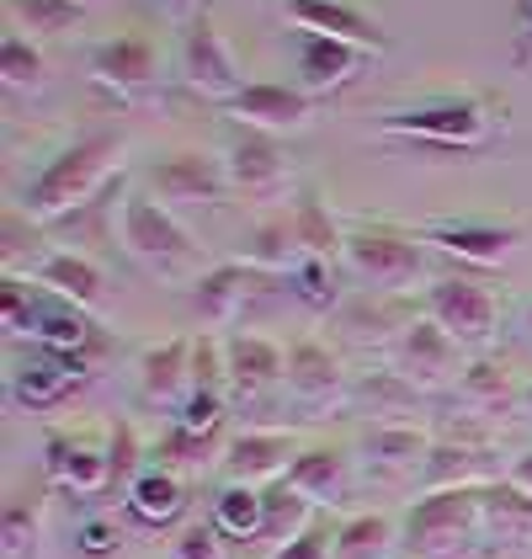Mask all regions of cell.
<instances>
[{"mask_svg": "<svg viewBox=\"0 0 532 559\" xmlns=\"http://www.w3.org/2000/svg\"><path fill=\"white\" fill-rule=\"evenodd\" d=\"M123 150L129 139L118 129H90L81 139H70L64 150H53L44 160V171L22 187V214L33 224H59L90 209V198L101 187H112V176H123Z\"/></svg>", "mask_w": 532, "mask_h": 559, "instance_id": "1", "label": "cell"}, {"mask_svg": "<svg viewBox=\"0 0 532 559\" xmlns=\"http://www.w3.org/2000/svg\"><path fill=\"white\" fill-rule=\"evenodd\" d=\"M489 522L485 490H426L404 512V549L415 559H463L480 544V527Z\"/></svg>", "mask_w": 532, "mask_h": 559, "instance_id": "2", "label": "cell"}, {"mask_svg": "<svg viewBox=\"0 0 532 559\" xmlns=\"http://www.w3.org/2000/svg\"><path fill=\"white\" fill-rule=\"evenodd\" d=\"M118 229H123V251H129L138 266L160 272V277L186 272L192 257H197L192 235L181 229V218L171 214L160 198H144V192L123 198V218H118Z\"/></svg>", "mask_w": 532, "mask_h": 559, "instance_id": "3", "label": "cell"}, {"mask_svg": "<svg viewBox=\"0 0 532 559\" xmlns=\"http://www.w3.org/2000/svg\"><path fill=\"white\" fill-rule=\"evenodd\" d=\"M347 272L356 283H367L373 294H399L410 288L421 272H426V251L415 235H399V229H356L347 235Z\"/></svg>", "mask_w": 532, "mask_h": 559, "instance_id": "4", "label": "cell"}, {"mask_svg": "<svg viewBox=\"0 0 532 559\" xmlns=\"http://www.w3.org/2000/svg\"><path fill=\"white\" fill-rule=\"evenodd\" d=\"M378 129L389 139H421V144H443V150H480L489 139V112L480 102H426V107L389 112Z\"/></svg>", "mask_w": 532, "mask_h": 559, "instance_id": "5", "label": "cell"}, {"mask_svg": "<svg viewBox=\"0 0 532 559\" xmlns=\"http://www.w3.org/2000/svg\"><path fill=\"white\" fill-rule=\"evenodd\" d=\"M181 86L197 91V96H208V102H234L240 91L251 86L245 75H240V59L229 53L223 44V33L208 22V16H197V22H186V33H181Z\"/></svg>", "mask_w": 532, "mask_h": 559, "instance_id": "6", "label": "cell"}, {"mask_svg": "<svg viewBox=\"0 0 532 559\" xmlns=\"http://www.w3.org/2000/svg\"><path fill=\"white\" fill-rule=\"evenodd\" d=\"M426 320H437L452 342L474 346V352H485L495 342V299L480 277H463V272L437 277L426 288Z\"/></svg>", "mask_w": 532, "mask_h": 559, "instance_id": "7", "label": "cell"}, {"mask_svg": "<svg viewBox=\"0 0 532 559\" xmlns=\"http://www.w3.org/2000/svg\"><path fill=\"white\" fill-rule=\"evenodd\" d=\"M86 379H90L86 357L33 346V352L16 362V373H11V394H16V405H27V411H53V405H64L75 389H86Z\"/></svg>", "mask_w": 532, "mask_h": 559, "instance_id": "8", "label": "cell"}, {"mask_svg": "<svg viewBox=\"0 0 532 559\" xmlns=\"http://www.w3.org/2000/svg\"><path fill=\"white\" fill-rule=\"evenodd\" d=\"M223 112L240 123L245 133H299L310 129L314 96L304 86H271V81H251L234 102H223Z\"/></svg>", "mask_w": 532, "mask_h": 559, "instance_id": "9", "label": "cell"}, {"mask_svg": "<svg viewBox=\"0 0 532 559\" xmlns=\"http://www.w3.org/2000/svg\"><path fill=\"white\" fill-rule=\"evenodd\" d=\"M452 368H458V342L447 336L437 320H410V325L399 331L395 373L410 389L432 394V389H443L447 379H463V373H452Z\"/></svg>", "mask_w": 532, "mask_h": 559, "instance_id": "10", "label": "cell"}, {"mask_svg": "<svg viewBox=\"0 0 532 559\" xmlns=\"http://www.w3.org/2000/svg\"><path fill=\"white\" fill-rule=\"evenodd\" d=\"M282 16L299 27V33H314V38H336V44H352L362 53H384L389 38L373 16H362L347 0H288Z\"/></svg>", "mask_w": 532, "mask_h": 559, "instance_id": "11", "label": "cell"}, {"mask_svg": "<svg viewBox=\"0 0 532 559\" xmlns=\"http://www.w3.org/2000/svg\"><path fill=\"white\" fill-rule=\"evenodd\" d=\"M415 240L437 246V251L458 261H474V266H500L522 246V229L517 224H474V218H463V224H421Z\"/></svg>", "mask_w": 532, "mask_h": 559, "instance_id": "12", "label": "cell"}, {"mask_svg": "<svg viewBox=\"0 0 532 559\" xmlns=\"http://www.w3.org/2000/svg\"><path fill=\"white\" fill-rule=\"evenodd\" d=\"M90 75L118 96H138L160 81V53L144 33H123V38H107V44L90 48Z\"/></svg>", "mask_w": 532, "mask_h": 559, "instance_id": "13", "label": "cell"}, {"mask_svg": "<svg viewBox=\"0 0 532 559\" xmlns=\"http://www.w3.org/2000/svg\"><path fill=\"white\" fill-rule=\"evenodd\" d=\"M149 187L160 192V203H214L229 187V166L203 150H177L149 166Z\"/></svg>", "mask_w": 532, "mask_h": 559, "instance_id": "14", "label": "cell"}, {"mask_svg": "<svg viewBox=\"0 0 532 559\" xmlns=\"http://www.w3.org/2000/svg\"><path fill=\"white\" fill-rule=\"evenodd\" d=\"M293 459H299V448H293L288 431H240V437L223 448L229 485H277Z\"/></svg>", "mask_w": 532, "mask_h": 559, "instance_id": "15", "label": "cell"}, {"mask_svg": "<svg viewBox=\"0 0 532 559\" xmlns=\"http://www.w3.org/2000/svg\"><path fill=\"white\" fill-rule=\"evenodd\" d=\"M223 166H229V187H240L245 198H277L288 187V155L277 150L271 133H240Z\"/></svg>", "mask_w": 532, "mask_h": 559, "instance_id": "16", "label": "cell"}, {"mask_svg": "<svg viewBox=\"0 0 532 559\" xmlns=\"http://www.w3.org/2000/svg\"><path fill=\"white\" fill-rule=\"evenodd\" d=\"M288 389L314 411H330V405L347 400V368H341V357L330 346L299 342L288 352Z\"/></svg>", "mask_w": 532, "mask_h": 559, "instance_id": "17", "label": "cell"}, {"mask_svg": "<svg viewBox=\"0 0 532 559\" xmlns=\"http://www.w3.org/2000/svg\"><path fill=\"white\" fill-rule=\"evenodd\" d=\"M421 474H426V490H485L495 479H506L500 459L480 442H437Z\"/></svg>", "mask_w": 532, "mask_h": 559, "instance_id": "18", "label": "cell"}, {"mask_svg": "<svg viewBox=\"0 0 532 559\" xmlns=\"http://www.w3.org/2000/svg\"><path fill=\"white\" fill-rule=\"evenodd\" d=\"M223 362H229V389H234V394H262V389H271L277 379H288L282 346L266 342V336H245V331H234V336L223 342Z\"/></svg>", "mask_w": 532, "mask_h": 559, "instance_id": "19", "label": "cell"}, {"mask_svg": "<svg viewBox=\"0 0 532 559\" xmlns=\"http://www.w3.org/2000/svg\"><path fill=\"white\" fill-rule=\"evenodd\" d=\"M362 59H373V53H362V48H352V44H336V38L299 33V86L310 91V96L341 91L356 70H362Z\"/></svg>", "mask_w": 532, "mask_h": 559, "instance_id": "20", "label": "cell"}, {"mask_svg": "<svg viewBox=\"0 0 532 559\" xmlns=\"http://www.w3.org/2000/svg\"><path fill=\"white\" fill-rule=\"evenodd\" d=\"M256 283H262V272H256L251 261H219L214 272H203V277H197V288H192V309H197L208 325H229Z\"/></svg>", "mask_w": 532, "mask_h": 559, "instance_id": "21", "label": "cell"}, {"mask_svg": "<svg viewBox=\"0 0 532 559\" xmlns=\"http://www.w3.org/2000/svg\"><path fill=\"white\" fill-rule=\"evenodd\" d=\"M138 384H144V400L155 405H186L192 400V342H166L149 346L138 357Z\"/></svg>", "mask_w": 532, "mask_h": 559, "instance_id": "22", "label": "cell"}, {"mask_svg": "<svg viewBox=\"0 0 532 559\" xmlns=\"http://www.w3.org/2000/svg\"><path fill=\"white\" fill-rule=\"evenodd\" d=\"M282 479H288L299 496H310L314 507H336V501L347 496L352 469H347V453H341V448H299V459L288 464Z\"/></svg>", "mask_w": 532, "mask_h": 559, "instance_id": "23", "label": "cell"}, {"mask_svg": "<svg viewBox=\"0 0 532 559\" xmlns=\"http://www.w3.org/2000/svg\"><path fill=\"white\" fill-rule=\"evenodd\" d=\"M44 469L53 485H64V490H75V496H90V490H101L107 479H112V464H107V453H90L81 442H70V437H48L44 442Z\"/></svg>", "mask_w": 532, "mask_h": 559, "instance_id": "24", "label": "cell"}, {"mask_svg": "<svg viewBox=\"0 0 532 559\" xmlns=\"http://www.w3.org/2000/svg\"><path fill=\"white\" fill-rule=\"evenodd\" d=\"M27 277H33L38 288H48L53 299L81 304V309H90V304L101 299V272H96V261L75 257V251H53V257L33 261Z\"/></svg>", "mask_w": 532, "mask_h": 559, "instance_id": "25", "label": "cell"}, {"mask_svg": "<svg viewBox=\"0 0 532 559\" xmlns=\"http://www.w3.org/2000/svg\"><path fill=\"white\" fill-rule=\"evenodd\" d=\"M181 507H186V490L171 469H144L138 479L129 485V516L144 522V527H166L177 522Z\"/></svg>", "mask_w": 532, "mask_h": 559, "instance_id": "26", "label": "cell"}, {"mask_svg": "<svg viewBox=\"0 0 532 559\" xmlns=\"http://www.w3.org/2000/svg\"><path fill=\"white\" fill-rule=\"evenodd\" d=\"M33 342L48 346V352H75L86 357V346L96 342V325L81 304H64V299H44L38 320H33Z\"/></svg>", "mask_w": 532, "mask_h": 559, "instance_id": "27", "label": "cell"}, {"mask_svg": "<svg viewBox=\"0 0 532 559\" xmlns=\"http://www.w3.org/2000/svg\"><path fill=\"white\" fill-rule=\"evenodd\" d=\"M362 448H367V459L373 464H384V469H426V459H432V437L421 427H404V421H378V427L362 437Z\"/></svg>", "mask_w": 532, "mask_h": 559, "instance_id": "28", "label": "cell"}, {"mask_svg": "<svg viewBox=\"0 0 532 559\" xmlns=\"http://www.w3.org/2000/svg\"><path fill=\"white\" fill-rule=\"evenodd\" d=\"M266 501V516H262V544H271V549H282V544H293L304 527L314 522V501L310 496H299L288 479H277V485H266L262 490Z\"/></svg>", "mask_w": 532, "mask_h": 559, "instance_id": "29", "label": "cell"}, {"mask_svg": "<svg viewBox=\"0 0 532 559\" xmlns=\"http://www.w3.org/2000/svg\"><path fill=\"white\" fill-rule=\"evenodd\" d=\"M395 549H399L395 516L362 512V516H347V522L336 527V555L330 559H389Z\"/></svg>", "mask_w": 532, "mask_h": 559, "instance_id": "30", "label": "cell"}, {"mask_svg": "<svg viewBox=\"0 0 532 559\" xmlns=\"http://www.w3.org/2000/svg\"><path fill=\"white\" fill-rule=\"evenodd\" d=\"M5 16H11V27L22 38L38 44V38H59V33L81 27L86 5L81 0H5Z\"/></svg>", "mask_w": 532, "mask_h": 559, "instance_id": "31", "label": "cell"}, {"mask_svg": "<svg viewBox=\"0 0 532 559\" xmlns=\"http://www.w3.org/2000/svg\"><path fill=\"white\" fill-rule=\"evenodd\" d=\"M245 261L256 272H293L304 261V246L293 235V218H266V224H256L245 235Z\"/></svg>", "mask_w": 532, "mask_h": 559, "instance_id": "32", "label": "cell"}, {"mask_svg": "<svg viewBox=\"0 0 532 559\" xmlns=\"http://www.w3.org/2000/svg\"><path fill=\"white\" fill-rule=\"evenodd\" d=\"M293 235H299L304 257H314V261H336L347 251V235L336 229L330 209L314 192H299V203H293Z\"/></svg>", "mask_w": 532, "mask_h": 559, "instance_id": "33", "label": "cell"}, {"mask_svg": "<svg viewBox=\"0 0 532 559\" xmlns=\"http://www.w3.org/2000/svg\"><path fill=\"white\" fill-rule=\"evenodd\" d=\"M262 516L266 501L256 485H223L219 501H214V527L229 538H262Z\"/></svg>", "mask_w": 532, "mask_h": 559, "instance_id": "34", "label": "cell"}, {"mask_svg": "<svg viewBox=\"0 0 532 559\" xmlns=\"http://www.w3.org/2000/svg\"><path fill=\"white\" fill-rule=\"evenodd\" d=\"M38 527H44V496H11L5 501V522H0V549L5 559H27V549L38 544Z\"/></svg>", "mask_w": 532, "mask_h": 559, "instance_id": "35", "label": "cell"}, {"mask_svg": "<svg viewBox=\"0 0 532 559\" xmlns=\"http://www.w3.org/2000/svg\"><path fill=\"white\" fill-rule=\"evenodd\" d=\"M0 75H5L11 91H38L48 75L44 48L33 44V38H22V33H5V44H0Z\"/></svg>", "mask_w": 532, "mask_h": 559, "instance_id": "36", "label": "cell"}, {"mask_svg": "<svg viewBox=\"0 0 532 559\" xmlns=\"http://www.w3.org/2000/svg\"><path fill=\"white\" fill-rule=\"evenodd\" d=\"M38 288H33V277L22 283V277H5L0 283V325H5V336H33V320H38Z\"/></svg>", "mask_w": 532, "mask_h": 559, "instance_id": "37", "label": "cell"}, {"mask_svg": "<svg viewBox=\"0 0 532 559\" xmlns=\"http://www.w3.org/2000/svg\"><path fill=\"white\" fill-rule=\"evenodd\" d=\"M463 384V394H474V400H489V405H506L517 389H511V368L506 362H489V357H480V362H469V373L458 379Z\"/></svg>", "mask_w": 532, "mask_h": 559, "instance_id": "38", "label": "cell"}, {"mask_svg": "<svg viewBox=\"0 0 532 559\" xmlns=\"http://www.w3.org/2000/svg\"><path fill=\"white\" fill-rule=\"evenodd\" d=\"M223 384H229L223 342H214V336H197V342H192V389H203V394H219Z\"/></svg>", "mask_w": 532, "mask_h": 559, "instance_id": "39", "label": "cell"}, {"mask_svg": "<svg viewBox=\"0 0 532 559\" xmlns=\"http://www.w3.org/2000/svg\"><path fill=\"white\" fill-rule=\"evenodd\" d=\"M288 283H293V294L310 304V309H330V304H336V288H330V261L304 257L293 272H288Z\"/></svg>", "mask_w": 532, "mask_h": 559, "instance_id": "40", "label": "cell"}, {"mask_svg": "<svg viewBox=\"0 0 532 559\" xmlns=\"http://www.w3.org/2000/svg\"><path fill=\"white\" fill-rule=\"evenodd\" d=\"M219 437V431H214ZM214 437H203V431H186V427H171L160 437V464H203L208 453H214Z\"/></svg>", "mask_w": 532, "mask_h": 559, "instance_id": "41", "label": "cell"}, {"mask_svg": "<svg viewBox=\"0 0 532 559\" xmlns=\"http://www.w3.org/2000/svg\"><path fill=\"white\" fill-rule=\"evenodd\" d=\"M219 421H223V394H203V389H192V400L177 411V427L203 431V437H214Z\"/></svg>", "mask_w": 532, "mask_h": 559, "instance_id": "42", "label": "cell"}, {"mask_svg": "<svg viewBox=\"0 0 532 559\" xmlns=\"http://www.w3.org/2000/svg\"><path fill=\"white\" fill-rule=\"evenodd\" d=\"M330 555H336V533H330V527L314 516L310 527H304L293 544H282V549H277L271 559H330Z\"/></svg>", "mask_w": 532, "mask_h": 559, "instance_id": "43", "label": "cell"}, {"mask_svg": "<svg viewBox=\"0 0 532 559\" xmlns=\"http://www.w3.org/2000/svg\"><path fill=\"white\" fill-rule=\"evenodd\" d=\"M107 464H112V479H138V431L129 421L112 427V442H107Z\"/></svg>", "mask_w": 532, "mask_h": 559, "instance_id": "44", "label": "cell"}, {"mask_svg": "<svg viewBox=\"0 0 532 559\" xmlns=\"http://www.w3.org/2000/svg\"><path fill=\"white\" fill-rule=\"evenodd\" d=\"M177 559H223L219 527H203V522H192V527H186V533L177 538Z\"/></svg>", "mask_w": 532, "mask_h": 559, "instance_id": "45", "label": "cell"}, {"mask_svg": "<svg viewBox=\"0 0 532 559\" xmlns=\"http://www.w3.org/2000/svg\"><path fill=\"white\" fill-rule=\"evenodd\" d=\"M112 549H118V527H112V522H86V527H81V555L107 559Z\"/></svg>", "mask_w": 532, "mask_h": 559, "instance_id": "46", "label": "cell"}, {"mask_svg": "<svg viewBox=\"0 0 532 559\" xmlns=\"http://www.w3.org/2000/svg\"><path fill=\"white\" fill-rule=\"evenodd\" d=\"M506 479H511L522 496H532V448L522 453V459H517V464H511V469H506Z\"/></svg>", "mask_w": 532, "mask_h": 559, "instance_id": "47", "label": "cell"}, {"mask_svg": "<svg viewBox=\"0 0 532 559\" xmlns=\"http://www.w3.org/2000/svg\"><path fill=\"white\" fill-rule=\"evenodd\" d=\"M197 5H203V0H160V11H166L171 22H197Z\"/></svg>", "mask_w": 532, "mask_h": 559, "instance_id": "48", "label": "cell"}, {"mask_svg": "<svg viewBox=\"0 0 532 559\" xmlns=\"http://www.w3.org/2000/svg\"><path fill=\"white\" fill-rule=\"evenodd\" d=\"M517 59H522V64H532V16L522 22V38H517Z\"/></svg>", "mask_w": 532, "mask_h": 559, "instance_id": "49", "label": "cell"}, {"mask_svg": "<svg viewBox=\"0 0 532 559\" xmlns=\"http://www.w3.org/2000/svg\"><path fill=\"white\" fill-rule=\"evenodd\" d=\"M517 400H522V405H528V411H532V384L522 389V394H517Z\"/></svg>", "mask_w": 532, "mask_h": 559, "instance_id": "50", "label": "cell"}, {"mask_svg": "<svg viewBox=\"0 0 532 559\" xmlns=\"http://www.w3.org/2000/svg\"><path fill=\"white\" fill-rule=\"evenodd\" d=\"M528 16H532V0H522V22H528Z\"/></svg>", "mask_w": 532, "mask_h": 559, "instance_id": "51", "label": "cell"}, {"mask_svg": "<svg viewBox=\"0 0 532 559\" xmlns=\"http://www.w3.org/2000/svg\"><path fill=\"white\" fill-rule=\"evenodd\" d=\"M81 5H86V0H81Z\"/></svg>", "mask_w": 532, "mask_h": 559, "instance_id": "52", "label": "cell"}, {"mask_svg": "<svg viewBox=\"0 0 532 559\" xmlns=\"http://www.w3.org/2000/svg\"><path fill=\"white\" fill-rule=\"evenodd\" d=\"M528 320H532V314H528Z\"/></svg>", "mask_w": 532, "mask_h": 559, "instance_id": "53", "label": "cell"}]
</instances>
